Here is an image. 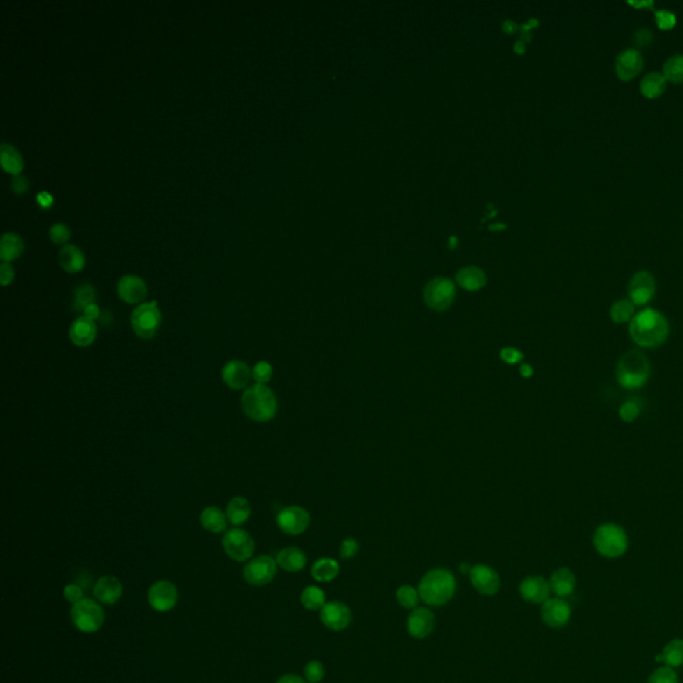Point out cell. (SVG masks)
I'll list each match as a JSON object with an SVG mask.
<instances>
[{"label": "cell", "instance_id": "obj_21", "mask_svg": "<svg viewBox=\"0 0 683 683\" xmlns=\"http://www.w3.org/2000/svg\"><path fill=\"white\" fill-rule=\"evenodd\" d=\"M643 59L640 51L634 48L624 50L615 60V71L622 80H630L642 70Z\"/></svg>", "mask_w": 683, "mask_h": 683}, {"label": "cell", "instance_id": "obj_42", "mask_svg": "<svg viewBox=\"0 0 683 683\" xmlns=\"http://www.w3.org/2000/svg\"><path fill=\"white\" fill-rule=\"evenodd\" d=\"M649 683H678V677L669 666L659 668L650 675Z\"/></svg>", "mask_w": 683, "mask_h": 683}, {"label": "cell", "instance_id": "obj_28", "mask_svg": "<svg viewBox=\"0 0 683 683\" xmlns=\"http://www.w3.org/2000/svg\"><path fill=\"white\" fill-rule=\"evenodd\" d=\"M24 243L19 234L6 232L0 241V259L4 263H10L23 253Z\"/></svg>", "mask_w": 683, "mask_h": 683}, {"label": "cell", "instance_id": "obj_3", "mask_svg": "<svg viewBox=\"0 0 683 683\" xmlns=\"http://www.w3.org/2000/svg\"><path fill=\"white\" fill-rule=\"evenodd\" d=\"M242 409L251 421L265 423L278 413V399L267 384L255 383L243 393Z\"/></svg>", "mask_w": 683, "mask_h": 683}, {"label": "cell", "instance_id": "obj_45", "mask_svg": "<svg viewBox=\"0 0 683 683\" xmlns=\"http://www.w3.org/2000/svg\"><path fill=\"white\" fill-rule=\"evenodd\" d=\"M655 19L658 27L662 29H670L675 24V15L669 10H659L655 13Z\"/></svg>", "mask_w": 683, "mask_h": 683}, {"label": "cell", "instance_id": "obj_32", "mask_svg": "<svg viewBox=\"0 0 683 683\" xmlns=\"http://www.w3.org/2000/svg\"><path fill=\"white\" fill-rule=\"evenodd\" d=\"M0 154H1V166L4 171L13 175H19L20 171L24 167V162L20 153L15 148L14 146L8 143H1Z\"/></svg>", "mask_w": 683, "mask_h": 683}, {"label": "cell", "instance_id": "obj_47", "mask_svg": "<svg viewBox=\"0 0 683 683\" xmlns=\"http://www.w3.org/2000/svg\"><path fill=\"white\" fill-rule=\"evenodd\" d=\"M63 596H64V598L70 603L75 605V603H78V602H80L83 599V589L80 586H78V584H67L64 587V590H63Z\"/></svg>", "mask_w": 683, "mask_h": 683}, {"label": "cell", "instance_id": "obj_37", "mask_svg": "<svg viewBox=\"0 0 683 683\" xmlns=\"http://www.w3.org/2000/svg\"><path fill=\"white\" fill-rule=\"evenodd\" d=\"M95 297H97V291L94 288V286L91 285H80L78 286L73 291V310L75 311H85V307L95 303Z\"/></svg>", "mask_w": 683, "mask_h": 683}, {"label": "cell", "instance_id": "obj_18", "mask_svg": "<svg viewBox=\"0 0 683 683\" xmlns=\"http://www.w3.org/2000/svg\"><path fill=\"white\" fill-rule=\"evenodd\" d=\"M119 298L128 304L141 303L147 297V285L141 276L127 274L122 276L116 286Z\"/></svg>", "mask_w": 683, "mask_h": 683}, {"label": "cell", "instance_id": "obj_36", "mask_svg": "<svg viewBox=\"0 0 683 683\" xmlns=\"http://www.w3.org/2000/svg\"><path fill=\"white\" fill-rule=\"evenodd\" d=\"M395 597H397V602L403 609L414 610V609L419 607V602H421L419 591H418V589H415L410 584L399 586Z\"/></svg>", "mask_w": 683, "mask_h": 683}, {"label": "cell", "instance_id": "obj_2", "mask_svg": "<svg viewBox=\"0 0 683 683\" xmlns=\"http://www.w3.org/2000/svg\"><path fill=\"white\" fill-rule=\"evenodd\" d=\"M418 591L421 600H423L428 606H444L456 596V577L450 570H430L422 577L418 586Z\"/></svg>", "mask_w": 683, "mask_h": 683}, {"label": "cell", "instance_id": "obj_38", "mask_svg": "<svg viewBox=\"0 0 683 683\" xmlns=\"http://www.w3.org/2000/svg\"><path fill=\"white\" fill-rule=\"evenodd\" d=\"M663 662L669 668H677L683 665V640H673L666 645L663 650Z\"/></svg>", "mask_w": 683, "mask_h": 683}, {"label": "cell", "instance_id": "obj_7", "mask_svg": "<svg viewBox=\"0 0 683 683\" xmlns=\"http://www.w3.org/2000/svg\"><path fill=\"white\" fill-rule=\"evenodd\" d=\"M71 619L73 626L79 631L91 634L103 626L104 612L99 603L90 598H83L80 602L72 605Z\"/></svg>", "mask_w": 683, "mask_h": 683}, {"label": "cell", "instance_id": "obj_40", "mask_svg": "<svg viewBox=\"0 0 683 683\" xmlns=\"http://www.w3.org/2000/svg\"><path fill=\"white\" fill-rule=\"evenodd\" d=\"M303 673H304V678H306V681H307L309 683L322 682V681H323V678H325V674H326L323 663H322L321 661H316V659L310 661V662H309V663L304 666Z\"/></svg>", "mask_w": 683, "mask_h": 683}, {"label": "cell", "instance_id": "obj_58", "mask_svg": "<svg viewBox=\"0 0 683 683\" xmlns=\"http://www.w3.org/2000/svg\"><path fill=\"white\" fill-rule=\"evenodd\" d=\"M471 568H472V566H470L469 563H462V565H460V571H462V572H469L470 574V570H471Z\"/></svg>", "mask_w": 683, "mask_h": 683}, {"label": "cell", "instance_id": "obj_27", "mask_svg": "<svg viewBox=\"0 0 683 683\" xmlns=\"http://www.w3.org/2000/svg\"><path fill=\"white\" fill-rule=\"evenodd\" d=\"M276 563L285 571L298 572L304 569L307 563V556L298 547H286L278 553Z\"/></svg>", "mask_w": 683, "mask_h": 683}, {"label": "cell", "instance_id": "obj_25", "mask_svg": "<svg viewBox=\"0 0 683 683\" xmlns=\"http://www.w3.org/2000/svg\"><path fill=\"white\" fill-rule=\"evenodd\" d=\"M85 256L83 251L75 244H64L59 251V265L63 270L75 274L83 270Z\"/></svg>", "mask_w": 683, "mask_h": 683}, {"label": "cell", "instance_id": "obj_55", "mask_svg": "<svg viewBox=\"0 0 683 683\" xmlns=\"http://www.w3.org/2000/svg\"><path fill=\"white\" fill-rule=\"evenodd\" d=\"M519 372H521V375L523 378H531L533 374H534V370H533V367L530 365H522L521 369H519Z\"/></svg>", "mask_w": 683, "mask_h": 683}, {"label": "cell", "instance_id": "obj_49", "mask_svg": "<svg viewBox=\"0 0 683 683\" xmlns=\"http://www.w3.org/2000/svg\"><path fill=\"white\" fill-rule=\"evenodd\" d=\"M11 188L14 190L15 194H26L29 191V183L27 181L26 176L23 175H14L13 181H11Z\"/></svg>", "mask_w": 683, "mask_h": 683}, {"label": "cell", "instance_id": "obj_52", "mask_svg": "<svg viewBox=\"0 0 683 683\" xmlns=\"http://www.w3.org/2000/svg\"><path fill=\"white\" fill-rule=\"evenodd\" d=\"M83 315H85V318H88V319H91V321L95 322L97 319H99L100 316H101V311H100L99 306L97 303H92V304H90V306L85 307Z\"/></svg>", "mask_w": 683, "mask_h": 683}, {"label": "cell", "instance_id": "obj_41", "mask_svg": "<svg viewBox=\"0 0 683 683\" xmlns=\"http://www.w3.org/2000/svg\"><path fill=\"white\" fill-rule=\"evenodd\" d=\"M272 378V366L269 362H258L253 367V379L256 383L267 384Z\"/></svg>", "mask_w": 683, "mask_h": 683}, {"label": "cell", "instance_id": "obj_33", "mask_svg": "<svg viewBox=\"0 0 683 683\" xmlns=\"http://www.w3.org/2000/svg\"><path fill=\"white\" fill-rule=\"evenodd\" d=\"M666 88V78L659 72L647 73L640 82V92L646 98H656Z\"/></svg>", "mask_w": 683, "mask_h": 683}, {"label": "cell", "instance_id": "obj_53", "mask_svg": "<svg viewBox=\"0 0 683 683\" xmlns=\"http://www.w3.org/2000/svg\"><path fill=\"white\" fill-rule=\"evenodd\" d=\"M36 199H38V203L42 206L43 209H47V207L52 206V203H54V198L47 191L39 192L38 197H36Z\"/></svg>", "mask_w": 683, "mask_h": 683}, {"label": "cell", "instance_id": "obj_35", "mask_svg": "<svg viewBox=\"0 0 683 683\" xmlns=\"http://www.w3.org/2000/svg\"><path fill=\"white\" fill-rule=\"evenodd\" d=\"M635 315V304L630 299H619L610 307V318L614 323H627Z\"/></svg>", "mask_w": 683, "mask_h": 683}, {"label": "cell", "instance_id": "obj_26", "mask_svg": "<svg viewBox=\"0 0 683 683\" xmlns=\"http://www.w3.org/2000/svg\"><path fill=\"white\" fill-rule=\"evenodd\" d=\"M227 515L216 506H209L200 512V526L213 534L225 533L227 528Z\"/></svg>", "mask_w": 683, "mask_h": 683}, {"label": "cell", "instance_id": "obj_6", "mask_svg": "<svg viewBox=\"0 0 683 683\" xmlns=\"http://www.w3.org/2000/svg\"><path fill=\"white\" fill-rule=\"evenodd\" d=\"M162 325V313L157 300L141 303L131 314V328L142 339H153Z\"/></svg>", "mask_w": 683, "mask_h": 683}, {"label": "cell", "instance_id": "obj_56", "mask_svg": "<svg viewBox=\"0 0 683 683\" xmlns=\"http://www.w3.org/2000/svg\"><path fill=\"white\" fill-rule=\"evenodd\" d=\"M503 29H505V31H507V32H512L514 29H516V24L512 20H506L503 23Z\"/></svg>", "mask_w": 683, "mask_h": 683}, {"label": "cell", "instance_id": "obj_8", "mask_svg": "<svg viewBox=\"0 0 683 683\" xmlns=\"http://www.w3.org/2000/svg\"><path fill=\"white\" fill-rule=\"evenodd\" d=\"M222 546L226 554L237 562H244L250 559L255 550V542L253 537L246 530L237 527L228 530L225 534Z\"/></svg>", "mask_w": 683, "mask_h": 683}, {"label": "cell", "instance_id": "obj_48", "mask_svg": "<svg viewBox=\"0 0 683 683\" xmlns=\"http://www.w3.org/2000/svg\"><path fill=\"white\" fill-rule=\"evenodd\" d=\"M500 359L509 365H515L523 359V353L514 348V347H505L500 350Z\"/></svg>", "mask_w": 683, "mask_h": 683}, {"label": "cell", "instance_id": "obj_57", "mask_svg": "<svg viewBox=\"0 0 683 683\" xmlns=\"http://www.w3.org/2000/svg\"><path fill=\"white\" fill-rule=\"evenodd\" d=\"M515 51H516L518 54H523V51H525V45H523V42H516V44H515Z\"/></svg>", "mask_w": 683, "mask_h": 683}, {"label": "cell", "instance_id": "obj_10", "mask_svg": "<svg viewBox=\"0 0 683 683\" xmlns=\"http://www.w3.org/2000/svg\"><path fill=\"white\" fill-rule=\"evenodd\" d=\"M278 570V563L269 555L256 556L250 561L243 569L244 581L251 586H265L274 581Z\"/></svg>", "mask_w": 683, "mask_h": 683}, {"label": "cell", "instance_id": "obj_24", "mask_svg": "<svg viewBox=\"0 0 683 683\" xmlns=\"http://www.w3.org/2000/svg\"><path fill=\"white\" fill-rule=\"evenodd\" d=\"M549 582H550L551 591L556 597L565 598L569 597L574 593L577 579L571 570L568 568H561L555 570Z\"/></svg>", "mask_w": 683, "mask_h": 683}, {"label": "cell", "instance_id": "obj_19", "mask_svg": "<svg viewBox=\"0 0 683 683\" xmlns=\"http://www.w3.org/2000/svg\"><path fill=\"white\" fill-rule=\"evenodd\" d=\"M253 378V369L243 360H230L222 369V379L231 390H243Z\"/></svg>", "mask_w": 683, "mask_h": 683}, {"label": "cell", "instance_id": "obj_59", "mask_svg": "<svg viewBox=\"0 0 683 683\" xmlns=\"http://www.w3.org/2000/svg\"><path fill=\"white\" fill-rule=\"evenodd\" d=\"M490 228L491 230H494V228H505V226L502 223H497V226H490Z\"/></svg>", "mask_w": 683, "mask_h": 683}, {"label": "cell", "instance_id": "obj_30", "mask_svg": "<svg viewBox=\"0 0 683 683\" xmlns=\"http://www.w3.org/2000/svg\"><path fill=\"white\" fill-rule=\"evenodd\" d=\"M339 574V563L332 558H321L311 568V575L316 582L326 584L334 581Z\"/></svg>", "mask_w": 683, "mask_h": 683}, {"label": "cell", "instance_id": "obj_1", "mask_svg": "<svg viewBox=\"0 0 683 683\" xmlns=\"http://www.w3.org/2000/svg\"><path fill=\"white\" fill-rule=\"evenodd\" d=\"M668 319L654 309H645L630 321L628 332L634 343L643 348H656L669 337Z\"/></svg>", "mask_w": 683, "mask_h": 683}, {"label": "cell", "instance_id": "obj_15", "mask_svg": "<svg viewBox=\"0 0 683 683\" xmlns=\"http://www.w3.org/2000/svg\"><path fill=\"white\" fill-rule=\"evenodd\" d=\"M541 617L547 626L562 628L570 621L571 609L563 598H549L544 603H542Z\"/></svg>", "mask_w": 683, "mask_h": 683}, {"label": "cell", "instance_id": "obj_5", "mask_svg": "<svg viewBox=\"0 0 683 683\" xmlns=\"http://www.w3.org/2000/svg\"><path fill=\"white\" fill-rule=\"evenodd\" d=\"M628 546L626 531L615 523H603L594 534V547L605 558H618L625 554Z\"/></svg>", "mask_w": 683, "mask_h": 683}, {"label": "cell", "instance_id": "obj_22", "mask_svg": "<svg viewBox=\"0 0 683 683\" xmlns=\"http://www.w3.org/2000/svg\"><path fill=\"white\" fill-rule=\"evenodd\" d=\"M97 325L85 315L76 318L70 328V339L78 347H88L97 339Z\"/></svg>", "mask_w": 683, "mask_h": 683}, {"label": "cell", "instance_id": "obj_20", "mask_svg": "<svg viewBox=\"0 0 683 683\" xmlns=\"http://www.w3.org/2000/svg\"><path fill=\"white\" fill-rule=\"evenodd\" d=\"M551 593L550 582L540 575L526 577L519 584V594L530 603H544Z\"/></svg>", "mask_w": 683, "mask_h": 683}, {"label": "cell", "instance_id": "obj_54", "mask_svg": "<svg viewBox=\"0 0 683 683\" xmlns=\"http://www.w3.org/2000/svg\"><path fill=\"white\" fill-rule=\"evenodd\" d=\"M276 683H309L306 680H303L302 677L299 675H294V674H287V675H283L281 677Z\"/></svg>", "mask_w": 683, "mask_h": 683}, {"label": "cell", "instance_id": "obj_43", "mask_svg": "<svg viewBox=\"0 0 683 683\" xmlns=\"http://www.w3.org/2000/svg\"><path fill=\"white\" fill-rule=\"evenodd\" d=\"M640 404L637 402H634V400H627V402H625L621 406V409H619V416L626 423L634 422L640 416Z\"/></svg>", "mask_w": 683, "mask_h": 683}, {"label": "cell", "instance_id": "obj_31", "mask_svg": "<svg viewBox=\"0 0 683 683\" xmlns=\"http://www.w3.org/2000/svg\"><path fill=\"white\" fill-rule=\"evenodd\" d=\"M456 282L459 283V286H462L463 288H466L469 291H477L486 285L487 279H486V274L484 271L479 270L478 267L470 266V267H465V269L458 271Z\"/></svg>", "mask_w": 683, "mask_h": 683}, {"label": "cell", "instance_id": "obj_13", "mask_svg": "<svg viewBox=\"0 0 683 683\" xmlns=\"http://www.w3.org/2000/svg\"><path fill=\"white\" fill-rule=\"evenodd\" d=\"M147 598L155 612H170L178 603V589L169 581H157L150 587Z\"/></svg>", "mask_w": 683, "mask_h": 683}, {"label": "cell", "instance_id": "obj_29", "mask_svg": "<svg viewBox=\"0 0 683 683\" xmlns=\"http://www.w3.org/2000/svg\"><path fill=\"white\" fill-rule=\"evenodd\" d=\"M228 522L234 526H241L248 521L251 515V505L243 497H234L228 502L226 510Z\"/></svg>", "mask_w": 683, "mask_h": 683}, {"label": "cell", "instance_id": "obj_9", "mask_svg": "<svg viewBox=\"0 0 683 683\" xmlns=\"http://www.w3.org/2000/svg\"><path fill=\"white\" fill-rule=\"evenodd\" d=\"M423 297L430 309L444 311L456 299V286L447 278H435L427 283Z\"/></svg>", "mask_w": 683, "mask_h": 683}, {"label": "cell", "instance_id": "obj_16", "mask_svg": "<svg viewBox=\"0 0 683 683\" xmlns=\"http://www.w3.org/2000/svg\"><path fill=\"white\" fill-rule=\"evenodd\" d=\"M655 294V281L647 271L637 272L628 285V299L635 306L647 304Z\"/></svg>", "mask_w": 683, "mask_h": 683}, {"label": "cell", "instance_id": "obj_34", "mask_svg": "<svg viewBox=\"0 0 683 683\" xmlns=\"http://www.w3.org/2000/svg\"><path fill=\"white\" fill-rule=\"evenodd\" d=\"M300 603L304 609L310 612L321 610L326 602V593L316 586H307L300 594Z\"/></svg>", "mask_w": 683, "mask_h": 683}, {"label": "cell", "instance_id": "obj_17", "mask_svg": "<svg viewBox=\"0 0 683 683\" xmlns=\"http://www.w3.org/2000/svg\"><path fill=\"white\" fill-rule=\"evenodd\" d=\"M435 628V614L427 607H416L407 617V633L415 640H425Z\"/></svg>", "mask_w": 683, "mask_h": 683}, {"label": "cell", "instance_id": "obj_46", "mask_svg": "<svg viewBox=\"0 0 683 683\" xmlns=\"http://www.w3.org/2000/svg\"><path fill=\"white\" fill-rule=\"evenodd\" d=\"M359 550V544L354 538H346L343 540L339 547V554L342 559H351L355 556Z\"/></svg>", "mask_w": 683, "mask_h": 683}, {"label": "cell", "instance_id": "obj_44", "mask_svg": "<svg viewBox=\"0 0 683 683\" xmlns=\"http://www.w3.org/2000/svg\"><path fill=\"white\" fill-rule=\"evenodd\" d=\"M71 237V231L64 223H55L50 228V238L57 244H66Z\"/></svg>", "mask_w": 683, "mask_h": 683}, {"label": "cell", "instance_id": "obj_39", "mask_svg": "<svg viewBox=\"0 0 683 683\" xmlns=\"http://www.w3.org/2000/svg\"><path fill=\"white\" fill-rule=\"evenodd\" d=\"M663 76L674 83L683 82V55L669 57L663 66Z\"/></svg>", "mask_w": 683, "mask_h": 683}, {"label": "cell", "instance_id": "obj_51", "mask_svg": "<svg viewBox=\"0 0 683 683\" xmlns=\"http://www.w3.org/2000/svg\"><path fill=\"white\" fill-rule=\"evenodd\" d=\"M652 39H653V34L649 29H638L635 32V35H634V41L637 42V44H640V45L649 44V43L652 42Z\"/></svg>", "mask_w": 683, "mask_h": 683}, {"label": "cell", "instance_id": "obj_12", "mask_svg": "<svg viewBox=\"0 0 683 683\" xmlns=\"http://www.w3.org/2000/svg\"><path fill=\"white\" fill-rule=\"evenodd\" d=\"M321 622L331 631H343L350 626L353 621V614L347 605L331 600L319 610Z\"/></svg>", "mask_w": 683, "mask_h": 683}, {"label": "cell", "instance_id": "obj_11", "mask_svg": "<svg viewBox=\"0 0 683 683\" xmlns=\"http://www.w3.org/2000/svg\"><path fill=\"white\" fill-rule=\"evenodd\" d=\"M311 518L307 510L300 506L285 507L276 516V525L288 535H299L310 526Z\"/></svg>", "mask_w": 683, "mask_h": 683}, {"label": "cell", "instance_id": "obj_4", "mask_svg": "<svg viewBox=\"0 0 683 683\" xmlns=\"http://www.w3.org/2000/svg\"><path fill=\"white\" fill-rule=\"evenodd\" d=\"M652 374L649 359L640 350H630L619 358L615 369L617 382L627 390H637L647 383Z\"/></svg>", "mask_w": 683, "mask_h": 683}, {"label": "cell", "instance_id": "obj_14", "mask_svg": "<svg viewBox=\"0 0 683 683\" xmlns=\"http://www.w3.org/2000/svg\"><path fill=\"white\" fill-rule=\"evenodd\" d=\"M470 582L482 596H494L498 593L500 579L498 572L487 565H475L470 570Z\"/></svg>", "mask_w": 683, "mask_h": 683}, {"label": "cell", "instance_id": "obj_23", "mask_svg": "<svg viewBox=\"0 0 683 683\" xmlns=\"http://www.w3.org/2000/svg\"><path fill=\"white\" fill-rule=\"evenodd\" d=\"M123 594L122 582L114 575H104L98 579L94 587V596L104 603V605H114Z\"/></svg>", "mask_w": 683, "mask_h": 683}, {"label": "cell", "instance_id": "obj_50", "mask_svg": "<svg viewBox=\"0 0 683 683\" xmlns=\"http://www.w3.org/2000/svg\"><path fill=\"white\" fill-rule=\"evenodd\" d=\"M15 278L14 267L10 263H1L0 266V283L3 286H8Z\"/></svg>", "mask_w": 683, "mask_h": 683}]
</instances>
